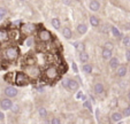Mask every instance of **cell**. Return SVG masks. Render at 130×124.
Wrapping results in <instances>:
<instances>
[{
    "label": "cell",
    "instance_id": "cell-7",
    "mask_svg": "<svg viewBox=\"0 0 130 124\" xmlns=\"http://www.w3.org/2000/svg\"><path fill=\"white\" fill-rule=\"evenodd\" d=\"M5 94L7 95L8 98H13V97H16V95H17V90L13 86H8L5 89Z\"/></svg>",
    "mask_w": 130,
    "mask_h": 124
},
{
    "label": "cell",
    "instance_id": "cell-33",
    "mask_svg": "<svg viewBox=\"0 0 130 124\" xmlns=\"http://www.w3.org/2000/svg\"><path fill=\"white\" fill-rule=\"evenodd\" d=\"M62 85H63L66 89H68L69 87V79H65V80L62 82Z\"/></svg>",
    "mask_w": 130,
    "mask_h": 124
},
{
    "label": "cell",
    "instance_id": "cell-24",
    "mask_svg": "<svg viewBox=\"0 0 130 124\" xmlns=\"http://www.w3.org/2000/svg\"><path fill=\"white\" fill-rule=\"evenodd\" d=\"M123 45L127 46V47H130V37L127 36V37L123 38Z\"/></svg>",
    "mask_w": 130,
    "mask_h": 124
},
{
    "label": "cell",
    "instance_id": "cell-43",
    "mask_svg": "<svg viewBox=\"0 0 130 124\" xmlns=\"http://www.w3.org/2000/svg\"><path fill=\"white\" fill-rule=\"evenodd\" d=\"M76 1H80V0H76Z\"/></svg>",
    "mask_w": 130,
    "mask_h": 124
},
{
    "label": "cell",
    "instance_id": "cell-25",
    "mask_svg": "<svg viewBox=\"0 0 130 124\" xmlns=\"http://www.w3.org/2000/svg\"><path fill=\"white\" fill-rule=\"evenodd\" d=\"M112 32L114 34L115 37H121V34H120V31L115 28V26H112Z\"/></svg>",
    "mask_w": 130,
    "mask_h": 124
},
{
    "label": "cell",
    "instance_id": "cell-13",
    "mask_svg": "<svg viewBox=\"0 0 130 124\" xmlns=\"http://www.w3.org/2000/svg\"><path fill=\"white\" fill-rule=\"evenodd\" d=\"M111 56H112V51L111 49H107V48H104L103 51V57L105 60H111Z\"/></svg>",
    "mask_w": 130,
    "mask_h": 124
},
{
    "label": "cell",
    "instance_id": "cell-28",
    "mask_svg": "<svg viewBox=\"0 0 130 124\" xmlns=\"http://www.w3.org/2000/svg\"><path fill=\"white\" fill-rule=\"evenodd\" d=\"M36 63V60H35L34 57H29V59H27V64L28 66H31V64H35Z\"/></svg>",
    "mask_w": 130,
    "mask_h": 124
},
{
    "label": "cell",
    "instance_id": "cell-9",
    "mask_svg": "<svg viewBox=\"0 0 130 124\" xmlns=\"http://www.w3.org/2000/svg\"><path fill=\"white\" fill-rule=\"evenodd\" d=\"M1 108L2 109H11L13 103H12V100L9 99H4V100H1Z\"/></svg>",
    "mask_w": 130,
    "mask_h": 124
},
{
    "label": "cell",
    "instance_id": "cell-29",
    "mask_svg": "<svg viewBox=\"0 0 130 124\" xmlns=\"http://www.w3.org/2000/svg\"><path fill=\"white\" fill-rule=\"evenodd\" d=\"M6 14H7V9H6V8H4V7H0V15L4 17Z\"/></svg>",
    "mask_w": 130,
    "mask_h": 124
},
{
    "label": "cell",
    "instance_id": "cell-38",
    "mask_svg": "<svg viewBox=\"0 0 130 124\" xmlns=\"http://www.w3.org/2000/svg\"><path fill=\"white\" fill-rule=\"evenodd\" d=\"M4 118H5L4 113H1V112H0V121H4Z\"/></svg>",
    "mask_w": 130,
    "mask_h": 124
},
{
    "label": "cell",
    "instance_id": "cell-6",
    "mask_svg": "<svg viewBox=\"0 0 130 124\" xmlns=\"http://www.w3.org/2000/svg\"><path fill=\"white\" fill-rule=\"evenodd\" d=\"M36 31V26L34 24H23L22 25V32L24 34H31Z\"/></svg>",
    "mask_w": 130,
    "mask_h": 124
},
{
    "label": "cell",
    "instance_id": "cell-1",
    "mask_svg": "<svg viewBox=\"0 0 130 124\" xmlns=\"http://www.w3.org/2000/svg\"><path fill=\"white\" fill-rule=\"evenodd\" d=\"M19 54H20L19 48L12 46V47L6 48V51L4 52V57L7 61H15L16 59L19 57Z\"/></svg>",
    "mask_w": 130,
    "mask_h": 124
},
{
    "label": "cell",
    "instance_id": "cell-10",
    "mask_svg": "<svg viewBox=\"0 0 130 124\" xmlns=\"http://www.w3.org/2000/svg\"><path fill=\"white\" fill-rule=\"evenodd\" d=\"M78 83L76 82V80H74V79H69V87H68V90L70 91H76L77 89H78Z\"/></svg>",
    "mask_w": 130,
    "mask_h": 124
},
{
    "label": "cell",
    "instance_id": "cell-15",
    "mask_svg": "<svg viewBox=\"0 0 130 124\" xmlns=\"http://www.w3.org/2000/svg\"><path fill=\"white\" fill-rule=\"evenodd\" d=\"M8 38H9V34H8L7 31H5V30H0V41L7 40Z\"/></svg>",
    "mask_w": 130,
    "mask_h": 124
},
{
    "label": "cell",
    "instance_id": "cell-32",
    "mask_svg": "<svg viewBox=\"0 0 130 124\" xmlns=\"http://www.w3.org/2000/svg\"><path fill=\"white\" fill-rule=\"evenodd\" d=\"M105 48L111 49L112 51V48H113V44H112V43H106V44H105Z\"/></svg>",
    "mask_w": 130,
    "mask_h": 124
},
{
    "label": "cell",
    "instance_id": "cell-4",
    "mask_svg": "<svg viewBox=\"0 0 130 124\" xmlns=\"http://www.w3.org/2000/svg\"><path fill=\"white\" fill-rule=\"evenodd\" d=\"M15 83L17 85H20V86L25 85V84L29 83V77H28L27 74H24V72H19V74H16Z\"/></svg>",
    "mask_w": 130,
    "mask_h": 124
},
{
    "label": "cell",
    "instance_id": "cell-16",
    "mask_svg": "<svg viewBox=\"0 0 130 124\" xmlns=\"http://www.w3.org/2000/svg\"><path fill=\"white\" fill-rule=\"evenodd\" d=\"M109 66H111V68H113V69L118 68V67H119V60H118L116 57H111V62H109Z\"/></svg>",
    "mask_w": 130,
    "mask_h": 124
},
{
    "label": "cell",
    "instance_id": "cell-31",
    "mask_svg": "<svg viewBox=\"0 0 130 124\" xmlns=\"http://www.w3.org/2000/svg\"><path fill=\"white\" fill-rule=\"evenodd\" d=\"M12 110H13V112H14V113H19V110H20L19 106H17V105H14V106H12Z\"/></svg>",
    "mask_w": 130,
    "mask_h": 124
},
{
    "label": "cell",
    "instance_id": "cell-23",
    "mask_svg": "<svg viewBox=\"0 0 130 124\" xmlns=\"http://www.w3.org/2000/svg\"><path fill=\"white\" fill-rule=\"evenodd\" d=\"M52 25H53L55 29H59V28H60V21L58 19H53L52 20Z\"/></svg>",
    "mask_w": 130,
    "mask_h": 124
},
{
    "label": "cell",
    "instance_id": "cell-26",
    "mask_svg": "<svg viewBox=\"0 0 130 124\" xmlns=\"http://www.w3.org/2000/svg\"><path fill=\"white\" fill-rule=\"evenodd\" d=\"M75 47H76L80 52H84V48H85V46L83 45V44H80V43H77V44H75Z\"/></svg>",
    "mask_w": 130,
    "mask_h": 124
},
{
    "label": "cell",
    "instance_id": "cell-19",
    "mask_svg": "<svg viewBox=\"0 0 130 124\" xmlns=\"http://www.w3.org/2000/svg\"><path fill=\"white\" fill-rule=\"evenodd\" d=\"M90 23H91L92 26H98L99 25V20L97 19L96 16H91L90 17Z\"/></svg>",
    "mask_w": 130,
    "mask_h": 124
},
{
    "label": "cell",
    "instance_id": "cell-34",
    "mask_svg": "<svg viewBox=\"0 0 130 124\" xmlns=\"http://www.w3.org/2000/svg\"><path fill=\"white\" fill-rule=\"evenodd\" d=\"M83 106H85V107H88V108H89V110H92V107H91V105H90V101H85L84 103H83Z\"/></svg>",
    "mask_w": 130,
    "mask_h": 124
},
{
    "label": "cell",
    "instance_id": "cell-14",
    "mask_svg": "<svg viewBox=\"0 0 130 124\" xmlns=\"http://www.w3.org/2000/svg\"><path fill=\"white\" fill-rule=\"evenodd\" d=\"M95 92H96L97 94H101L104 92V85L101 83H98V84L95 85Z\"/></svg>",
    "mask_w": 130,
    "mask_h": 124
},
{
    "label": "cell",
    "instance_id": "cell-2",
    "mask_svg": "<svg viewBox=\"0 0 130 124\" xmlns=\"http://www.w3.org/2000/svg\"><path fill=\"white\" fill-rule=\"evenodd\" d=\"M59 70H58L57 67H54V66H51V67H48L47 69L45 70V72H44V75H45V78L47 79V80H50V82H52V80H55V79L59 77Z\"/></svg>",
    "mask_w": 130,
    "mask_h": 124
},
{
    "label": "cell",
    "instance_id": "cell-42",
    "mask_svg": "<svg viewBox=\"0 0 130 124\" xmlns=\"http://www.w3.org/2000/svg\"><path fill=\"white\" fill-rule=\"evenodd\" d=\"M1 20H2V16H1V15H0V21H1Z\"/></svg>",
    "mask_w": 130,
    "mask_h": 124
},
{
    "label": "cell",
    "instance_id": "cell-5",
    "mask_svg": "<svg viewBox=\"0 0 130 124\" xmlns=\"http://www.w3.org/2000/svg\"><path fill=\"white\" fill-rule=\"evenodd\" d=\"M38 38H39V40L44 41V43H47V41H50L52 39V34H51V32L48 30L42 29L38 32Z\"/></svg>",
    "mask_w": 130,
    "mask_h": 124
},
{
    "label": "cell",
    "instance_id": "cell-12",
    "mask_svg": "<svg viewBox=\"0 0 130 124\" xmlns=\"http://www.w3.org/2000/svg\"><path fill=\"white\" fill-rule=\"evenodd\" d=\"M116 74H118V76H119V77H123V76L127 74V68L124 67V66H120V67L118 68V71H116Z\"/></svg>",
    "mask_w": 130,
    "mask_h": 124
},
{
    "label": "cell",
    "instance_id": "cell-40",
    "mask_svg": "<svg viewBox=\"0 0 130 124\" xmlns=\"http://www.w3.org/2000/svg\"><path fill=\"white\" fill-rule=\"evenodd\" d=\"M63 2H66V4H69V0H63Z\"/></svg>",
    "mask_w": 130,
    "mask_h": 124
},
{
    "label": "cell",
    "instance_id": "cell-18",
    "mask_svg": "<svg viewBox=\"0 0 130 124\" xmlns=\"http://www.w3.org/2000/svg\"><path fill=\"white\" fill-rule=\"evenodd\" d=\"M121 118H122V115L120 113H114L112 115V121H113V122H120Z\"/></svg>",
    "mask_w": 130,
    "mask_h": 124
},
{
    "label": "cell",
    "instance_id": "cell-35",
    "mask_svg": "<svg viewBox=\"0 0 130 124\" xmlns=\"http://www.w3.org/2000/svg\"><path fill=\"white\" fill-rule=\"evenodd\" d=\"M51 123L52 124H60V120H59V118H53V120L51 121Z\"/></svg>",
    "mask_w": 130,
    "mask_h": 124
},
{
    "label": "cell",
    "instance_id": "cell-11",
    "mask_svg": "<svg viewBox=\"0 0 130 124\" xmlns=\"http://www.w3.org/2000/svg\"><path fill=\"white\" fill-rule=\"evenodd\" d=\"M99 8H100V4L97 1V0H93V1L90 2V9H91V11H97Z\"/></svg>",
    "mask_w": 130,
    "mask_h": 124
},
{
    "label": "cell",
    "instance_id": "cell-36",
    "mask_svg": "<svg viewBox=\"0 0 130 124\" xmlns=\"http://www.w3.org/2000/svg\"><path fill=\"white\" fill-rule=\"evenodd\" d=\"M126 57L128 61H130V51H127L126 52Z\"/></svg>",
    "mask_w": 130,
    "mask_h": 124
},
{
    "label": "cell",
    "instance_id": "cell-8",
    "mask_svg": "<svg viewBox=\"0 0 130 124\" xmlns=\"http://www.w3.org/2000/svg\"><path fill=\"white\" fill-rule=\"evenodd\" d=\"M8 34H9V39H13V40H15V41H17L21 38V32L19 30H16V29L12 30L11 32H8Z\"/></svg>",
    "mask_w": 130,
    "mask_h": 124
},
{
    "label": "cell",
    "instance_id": "cell-41",
    "mask_svg": "<svg viewBox=\"0 0 130 124\" xmlns=\"http://www.w3.org/2000/svg\"><path fill=\"white\" fill-rule=\"evenodd\" d=\"M128 99H129V100H130V92H129V93H128Z\"/></svg>",
    "mask_w": 130,
    "mask_h": 124
},
{
    "label": "cell",
    "instance_id": "cell-20",
    "mask_svg": "<svg viewBox=\"0 0 130 124\" xmlns=\"http://www.w3.org/2000/svg\"><path fill=\"white\" fill-rule=\"evenodd\" d=\"M80 60L84 63V62H86V61L89 60V55H88V53H85V52H81L80 54Z\"/></svg>",
    "mask_w": 130,
    "mask_h": 124
},
{
    "label": "cell",
    "instance_id": "cell-22",
    "mask_svg": "<svg viewBox=\"0 0 130 124\" xmlns=\"http://www.w3.org/2000/svg\"><path fill=\"white\" fill-rule=\"evenodd\" d=\"M83 71L86 72V74H90V72L92 71V67L90 64H84V66H83Z\"/></svg>",
    "mask_w": 130,
    "mask_h": 124
},
{
    "label": "cell",
    "instance_id": "cell-27",
    "mask_svg": "<svg viewBox=\"0 0 130 124\" xmlns=\"http://www.w3.org/2000/svg\"><path fill=\"white\" fill-rule=\"evenodd\" d=\"M39 115L42 117H46V115H47V112H46L45 108H39Z\"/></svg>",
    "mask_w": 130,
    "mask_h": 124
},
{
    "label": "cell",
    "instance_id": "cell-37",
    "mask_svg": "<svg viewBox=\"0 0 130 124\" xmlns=\"http://www.w3.org/2000/svg\"><path fill=\"white\" fill-rule=\"evenodd\" d=\"M73 69H74V71H75V72H77V71H78V69H77L76 63H73Z\"/></svg>",
    "mask_w": 130,
    "mask_h": 124
},
{
    "label": "cell",
    "instance_id": "cell-30",
    "mask_svg": "<svg viewBox=\"0 0 130 124\" xmlns=\"http://www.w3.org/2000/svg\"><path fill=\"white\" fill-rule=\"evenodd\" d=\"M123 115H124V116H130V106L128 107V108L124 109V112H123Z\"/></svg>",
    "mask_w": 130,
    "mask_h": 124
},
{
    "label": "cell",
    "instance_id": "cell-3",
    "mask_svg": "<svg viewBox=\"0 0 130 124\" xmlns=\"http://www.w3.org/2000/svg\"><path fill=\"white\" fill-rule=\"evenodd\" d=\"M25 74L29 78H37L40 75V70L36 64H31V66H27L25 68Z\"/></svg>",
    "mask_w": 130,
    "mask_h": 124
},
{
    "label": "cell",
    "instance_id": "cell-39",
    "mask_svg": "<svg viewBox=\"0 0 130 124\" xmlns=\"http://www.w3.org/2000/svg\"><path fill=\"white\" fill-rule=\"evenodd\" d=\"M81 97H82V93H81V92H80V93L77 94V98H81Z\"/></svg>",
    "mask_w": 130,
    "mask_h": 124
},
{
    "label": "cell",
    "instance_id": "cell-21",
    "mask_svg": "<svg viewBox=\"0 0 130 124\" xmlns=\"http://www.w3.org/2000/svg\"><path fill=\"white\" fill-rule=\"evenodd\" d=\"M62 34H63V36H65L67 39H69V38L71 37V30H70L69 28H65V29L62 30Z\"/></svg>",
    "mask_w": 130,
    "mask_h": 124
},
{
    "label": "cell",
    "instance_id": "cell-17",
    "mask_svg": "<svg viewBox=\"0 0 130 124\" xmlns=\"http://www.w3.org/2000/svg\"><path fill=\"white\" fill-rule=\"evenodd\" d=\"M77 31H78L81 34H83L88 31V26L85 25V24H80V25L77 26Z\"/></svg>",
    "mask_w": 130,
    "mask_h": 124
}]
</instances>
